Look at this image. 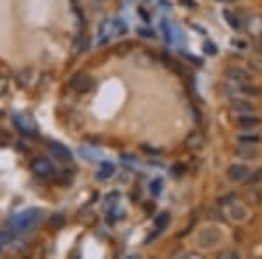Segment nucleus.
Returning a JSON list of instances; mask_svg holds the SVG:
<instances>
[{"label":"nucleus","mask_w":262,"mask_h":259,"mask_svg":"<svg viewBox=\"0 0 262 259\" xmlns=\"http://www.w3.org/2000/svg\"><path fill=\"white\" fill-rule=\"evenodd\" d=\"M81 156H84L86 160H89V161H95L96 158H102V154L95 149H81Z\"/></svg>","instance_id":"obj_22"},{"label":"nucleus","mask_w":262,"mask_h":259,"mask_svg":"<svg viewBox=\"0 0 262 259\" xmlns=\"http://www.w3.org/2000/svg\"><path fill=\"white\" fill-rule=\"evenodd\" d=\"M217 2H222V4H231V2H234V0H217Z\"/></svg>","instance_id":"obj_27"},{"label":"nucleus","mask_w":262,"mask_h":259,"mask_svg":"<svg viewBox=\"0 0 262 259\" xmlns=\"http://www.w3.org/2000/svg\"><path fill=\"white\" fill-rule=\"evenodd\" d=\"M39 221H40L39 209H26V210H21V212L14 214V216L11 217V226L14 228L16 231H25V230L33 228Z\"/></svg>","instance_id":"obj_2"},{"label":"nucleus","mask_w":262,"mask_h":259,"mask_svg":"<svg viewBox=\"0 0 262 259\" xmlns=\"http://www.w3.org/2000/svg\"><path fill=\"white\" fill-rule=\"evenodd\" d=\"M226 75L231 82H234V84H243V82L250 81V74L241 67H229L226 70Z\"/></svg>","instance_id":"obj_10"},{"label":"nucleus","mask_w":262,"mask_h":259,"mask_svg":"<svg viewBox=\"0 0 262 259\" xmlns=\"http://www.w3.org/2000/svg\"><path fill=\"white\" fill-rule=\"evenodd\" d=\"M70 88L77 93H88L93 88V79L84 72H79L70 79Z\"/></svg>","instance_id":"obj_5"},{"label":"nucleus","mask_w":262,"mask_h":259,"mask_svg":"<svg viewBox=\"0 0 262 259\" xmlns=\"http://www.w3.org/2000/svg\"><path fill=\"white\" fill-rule=\"evenodd\" d=\"M7 89H9V79L0 75V98H2V96L7 93Z\"/></svg>","instance_id":"obj_23"},{"label":"nucleus","mask_w":262,"mask_h":259,"mask_svg":"<svg viewBox=\"0 0 262 259\" xmlns=\"http://www.w3.org/2000/svg\"><path fill=\"white\" fill-rule=\"evenodd\" d=\"M114 170H116V168H114L112 163H109V161H103V163H102V170H100V174H98V179H100V181H103V179L112 177Z\"/></svg>","instance_id":"obj_16"},{"label":"nucleus","mask_w":262,"mask_h":259,"mask_svg":"<svg viewBox=\"0 0 262 259\" xmlns=\"http://www.w3.org/2000/svg\"><path fill=\"white\" fill-rule=\"evenodd\" d=\"M30 168H32V172L37 177H42V179L53 177V174H54V167L46 160V158H37V160H33Z\"/></svg>","instance_id":"obj_4"},{"label":"nucleus","mask_w":262,"mask_h":259,"mask_svg":"<svg viewBox=\"0 0 262 259\" xmlns=\"http://www.w3.org/2000/svg\"><path fill=\"white\" fill-rule=\"evenodd\" d=\"M205 53H208V54H215V53H217L215 46H213V44H205Z\"/></svg>","instance_id":"obj_25"},{"label":"nucleus","mask_w":262,"mask_h":259,"mask_svg":"<svg viewBox=\"0 0 262 259\" xmlns=\"http://www.w3.org/2000/svg\"><path fill=\"white\" fill-rule=\"evenodd\" d=\"M262 179V170H257V172H254V174H250L248 175V179L247 181L250 182V184H255L257 181H261Z\"/></svg>","instance_id":"obj_24"},{"label":"nucleus","mask_w":262,"mask_h":259,"mask_svg":"<svg viewBox=\"0 0 262 259\" xmlns=\"http://www.w3.org/2000/svg\"><path fill=\"white\" fill-rule=\"evenodd\" d=\"M261 124V119L255 116H248V114H243L241 117H238V126L243 128V130H252V128L259 126Z\"/></svg>","instance_id":"obj_13"},{"label":"nucleus","mask_w":262,"mask_h":259,"mask_svg":"<svg viewBox=\"0 0 262 259\" xmlns=\"http://www.w3.org/2000/svg\"><path fill=\"white\" fill-rule=\"evenodd\" d=\"M245 28L254 39H262V14H250L245 19Z\"/></svg>","instance_id":"obj_6"},{"label":"nucleus","mask_w":262,"mask_h":259,"mask_svg":"<svg viewBox=\"0 0 262 259\" xmlns=\"http://www.w3.org/2000/svg\"><path fill=\"white\" fill-rule=\"evenodd\" d=\"M49 153H51V156H53L54 160L61 161V163H68V161H72V151L68 149L67 146H63V144L51 142L49 144Z\"/></svg>","instance_id":"obj_8"},{"label":"nucleus","mask_w":262,"mask_h":259,"mask_svg":"<svg viewBox=\"0 0 262 259\" xmlns=\"http://www.w3.org/2000/svg\"><path fill=\"white\" fill-rule=\"evenodd\" d=\"M224 16H226L227 23H229L234 30L241 28V21H240V18H238V14H234V12H231V11H224Z\"/></svg>","instance_id":"obj_18"},{"label":"nucleus","mask_w":262,"mask_h":259,"mask_svg":"<svg viewBox=\"0 0 262 259\" xmlns=\"http://www.w3.org/2000/svg\"><path fill=\"white\" fill-rule=\"evenodd\" d=\"M248 175H250V168H248L247 165H241V163L231 165L229 170H227V177H229V181H233V182L247 181Z\"/></svg>","instance_id":"obj_9"},{"label":"nucleus","mask_w":262,"mask_h":259,"mask_svg":"<svg viewBox=\"0 0 262 259\" xmlns=\"http://www.w3.org/2000/svg\"><path fill=\"white\" fill-rule=\"evenodd\" d=\"M128 32V26L123 19L116 18V19H103L98 26V46H103V44L109 42L112 37L116 35H124Z\"/></svg>","instance_id":"obj_1"},{"label":"nucleus","mask_w":262,"mask_h":259,"mask_svg":"<svg viewBox=\"0 0 262 259\" xmlns=\"http://www.w3.org/2000/svg\"><path fill=\"white\" fill-rule=\"evenodd\" d=\"M238 86V93L243 96H257L261 95V88H257V86H250L247 84V82H243V84H236Z\"/></svg>","instance_id":"obj_15"},{"label":"nucleus","mask_w":262,"mask_h":259,"mask_svg":"<svg viewBox=\"0 0 262 259\" xmlns=\"http://www.w3.org/2000/svg\"><path fill=\"white\" fill-rule=\"evenodd\" d=\"M238 140H240L241 144H250V146H254V144L261 142V137L259 135H240Z\"/></svg>","instance_id":"obj_21"},{"label":"nucleus","mask_w":262,"mask_h":259,"mask_svg":"<svg viewBox=\"0 0 262 259\" xmlns=\"http://www.w3.org/2000/svg\"><path fill=\"white\" fill-rule=\"evenodd\" d=\"M14 123L19 126V130H21L23 133H28V135H33V133L37 132V126L35 123H33L30 117L26 116H16L14 117Z\"/></svg>","instance_id":"obj_12"},{"label":"nucleus","mask_w":262,"mask_h":259,"mask_svg":"<svg viewBox=\"0 0 262 259\" xmlns=\"http://www.w3.org/2000/svg\"><path fill=\"white\" fill-rule=\"evenodd\" d=\"M150 195L152 196H159L161 195V189H163V181L161 179H154L152 182H150Z\"/></svg>","instance_id":"obj_20"},{"label":"nucleus","mask_w":262,"mask_h":259,"mask_svg":"<svg viewBox=\"0 0 262 259\" xmlns=\"http://www.w3.org/2000/svg\"><path fill=\"white\" fill-rule=\"evenodd\" d=\"M2 249H4V244H2V242H0V252H2Z\"/></svg>","instance_id":"obj_28"},{"label":"nucleus","mask_w":262,"mask_h":259,"mask_svg":"<svg viewBox=\"0 0 262 259\" xmlns=\"http://www.w3.org/2000/svg\"><path fill=\"white\" fill-rule=\"evenodd\" d=\"M168 224H170V214L168 212L161 214L156 219V231H163L164 228H168Z\"/></svg>","instance_id":"obj_19"},{"label":"nucleus","mask_w":262,"mask_h":259,"mask_svg":"<svg viewBox=\"0 0 262 259\" xmlns=\"http://www.w3.org/2000/svg\"><path fill=\"white\" fill-rule=\"evenodd\" d=\"M142 32V35L143 37H154V33L152 32H149V30H140Z\"/></svg>","instance_id":"obj_26"},{"label":"nucleus","mask_w":262,"mask_h":259,"mask_svg":"<svg viewBox=\"0 0 262 259\" xmlns=\"http://www.w3.org/2000/svg\"><path fill=\"white\" fill-rule=\"evenodd\" d=\"M234 154H236L238 158H241V160H255V158L259 156L257 149H254L250 144H243L240 149H236Z\"/></svg>","instance_id":"obj_14"},{"label":"nucleus","mask_w":262,"mask_h":259,"mask_svg":"<svg viewBox=\"0 0 262 259\" xmlns=\"http://www.w3.org/2000/svg\"><path fill=\"white\" fill-rule=\"evenodd\" d=\"M231 109L234 110V112H238V114H254L255 112V105L254 103H250L248 100H241V98H238V100H233V103H231Z\"/></svg>","instance_id":"obj_11"},{"label":"nucleus","mask_w":262,"mask_h":259,"mask_svg":"<svg viewBox=\"0 0 262 259\" xmlns=\"http://www.w3.org/2000/svg\"><path fill=\"white\" fill-rule=\"evenodd\" d=\"M224 212H226V216L229 217L231 221H234V223H243V221L247 219V209L238 202H233V203H229V205H226Z\"/></svg>","instance_id":"obj_7"},{"label":"nucleus","mask_w":262,"mask_h":259,"mask_svg":"<svg viewBox=\"0 0 262 259\" xmlns=\"http://www.w3.org/2000/svg\"><path fill=\"white\" fill-rule=\"evenodd\" d=\"M248 67H250L252 72L262 75V56H254L248 60Z\"/></svg>","instance_id":"obj_17"},{"label":"nucleus","mask_w":262,"mask_h":259,"mask_svg":"<svg viewBox=\"0 0 262 259\" xmlns=\"http://www.w3.org/2000/svg\"><path fill=\"white\" fill-rule=\"evenodd\" d=\"M220 238H222L220 230H217V228H213V226H208V228H205V230L199 231L196 242H198L199 247H213L215 244H219Z\"/></svg>","instance_id":"obj_3"}]
</instances>
